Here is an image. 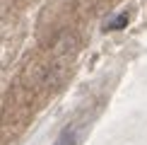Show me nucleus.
<instances>
[{
  "label": "nucleus",
  "instance_id": "f257e3e1",
  "mask_svg": "<svg viewBox=\"0 0 147 145\" xmlns=\"http://www.w3.org/2000/svg\"><path fill=\"white\" fill-rule=\"evenodd\" d=\"M56 145H72V128H68L65 133H60V138H58Z\"/></svg>",
  "mask_w": 147,
  "mask_h": 145
},
{
  "label": "nucleus",
  "instance_id": "f03ea898",
  "mask_svg": "<svg viewBox=\"0 0 147 145\" xmlns=\"http://www.w3.org/2000/svg\"><path fill=\"white\" fill-rule=\"evenodd\" d=\"M125 24H128V17H125V15H121L118 20H113V22L109 24L106 29H118V27H125Z\"/></svg>",
  "mask_w": 147,
  "mask_h": 145
}]
</instances>
